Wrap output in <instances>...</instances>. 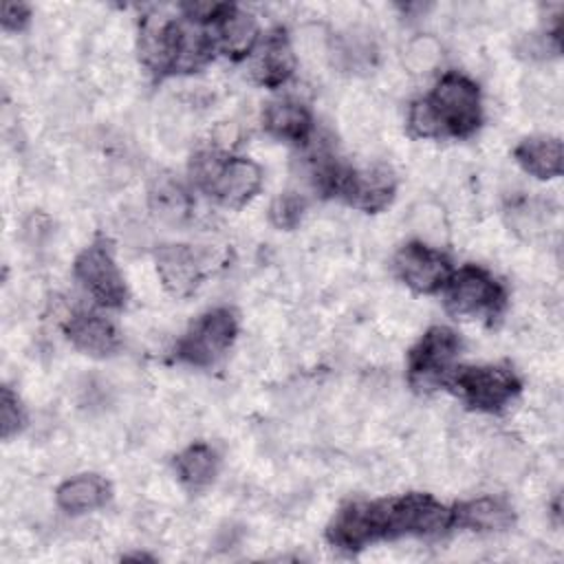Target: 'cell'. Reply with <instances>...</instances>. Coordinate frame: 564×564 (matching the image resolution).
Here are the masks:
<instances>
[{"mask_svg":"<svg viewBox=\"0 0 564 564\" xmlns=\"http://www.w3.org/2000/svg\"><path fill=\"white\" fill-rule=\"evenodd\" d=\"M443 55V48L438 44L436 37L432 35H416L414 40L408 42L405 53H403V64L410 73L421 75V73H430L438 66Z\"/></svg>","mask_w":564,"mask_h":564,"instance_id":"7402d4cb","label":"cell"},{"mask_svg":"<svg viewBox=\"0 0 564 564\" xmlns=\"http://www.w3.org/2000/svg\"><path fill=\"white\" fill-rule=\"evenodd\" d=\"M214 24H216L214 42L227 57L242 59L256 48L258 24L251 13L227 4Z\"/></svg>","mask_w":564,"mask_h":564,"instance_id":"9a60e30c","label":"cell"},{"mask_svg":"<svg viewBox=\"0 0 564 564\" xmlns=\"http://www.w3.org/2000/svg\"><path fill=\"white\" fill-rule=\"evenodd\" d=\"M516 161L535 178H553L562 174V141L557 137H531L513 150Z\"/></svg>","mask_w":564,"mask_h":564,"instance_id":"d6986e66","label":"cell"},{"mask_svg":"<svg viewBox=\"0 0 564 564\" xmlns=\"http://www.w3.org/2000/svg\"><path fill=\"white\" fill-rule=\"evenodd\" d=\"M295 68V53L293 46L282 29H273L264 35L262 44L256 48L251 73L253 77L269 88L284 84Z\"/></svg>","mask_w":564,"mask_h":564,"instance_id":"4fadbf2b","label":"cell"},{"mask_svg":"<svg viewBox=\"0 0 564 564\" xmlns=\"http://www.w3.org/2000/svg\"><path fill=\"white\" fill-rule=\"evenodd\" d=\"M445 302L447 308L460 317H496L505 306V289L485 269L467 264L449 273Z\"/></svg>","mask_w":564,"mask_h":564,"instance_id":"277c9868","label":"cell"},{"mask_svg":"<svg viewBox=\"0 0 564 564\" xmlns=\"http://www.w3.org/2000/svg\"><path fill=\"white\" fill-rule=\"evenodd\" d=\"M238 322L229 308L203 313L176 344V357L192 366L216 364L234 344Z\"/></svg>","mask_w":564,"mask_h":564,"instance_id":"8992f818","label":"cell"},{"mask_svg":"<svg viewBox=\"0 0 564 564\" xmlns=\"http://www.w3.org/2000/svg\"><path fill=\"white\" fill-rule=\"evenodd\" d=\"M264 128L269 134L282 139V141H306L313 128L308 108L291 97L275 99L264 110Z\"/></svg>","mask_w":564,"mask_h":564,"instance_id":"2e32d148","label":"cell"},{"mask_svg":"<svg viewBox=\"0 0 564 564\" xmlns=\"http://www.w3.org/2000/svg\"><path fill=\"white\" fill-rule=\"evenodd\" d=\"M447 383L476 410L498 412L520 392L518 377L500 366H467L449 375Z\"/></svg>","mask_w":564,"mask_h":564,"instance_id":"52a82bcc","label":"cell"},{"mask_svg":"<svg viewBox=\"0 0 564 564\" xmlns=\"http://www.w3.org/2000/svg\"><path fill=\"white\" fill-rule=\"evenodd\" d=\"M454 524V509L427 494L344 505L326 529L330 544L359 551L370 542L401 535H441Z\"/></svg>","mask_w":564,"mask_h":564,"instance_id":"6da1fadb","label":"cell"},{"mask_svg":"<svg viewBox=\"0 0 564 564\" xmlns=\"http://www.w3.org/2000/svg\"><path fill=\"white\" fill-rule=\"evenodd\" d=\"M148 205L156 220L163 225H183L192 216V198L181 181L159 176L148 192Z\"/></svg>","mask_w":564,"mask_h":564,"instance_id":"e0dca14e","label":"cell"},{"mask_svg":"<svg viewBox=\"0 0 564 564\" xmlns=\"http://www.w3.org/2000/svg\"><path fill=\"white\" fill-rule=\"evenodd\" d=\"M394 271L412 291L434 293L445 286L452 267L445 253L423 242H408L394 256Z\"/></svg>","mask_w":564,"mask_h":564,"instance_id":"9c48e42d","label":"cell"},{"mask_svg":"<svg viewBox=\"0 0 564 564\" xmlns=\"http://www.w3.org/2000/svg\"><path fill=\"white\" fill-rule=\"evenodd\" d=\"M22 425H24V410L18 401V394H13L11 388H2V401H0L2 438H11L22 430Z\"/></svg>","mask_w":564,"mask_h":564,"instance_id":"d4e9b609","label":"cell"},{"mask_svg":"<svg viewBox=\"0 0 564 564\" xmlns=\"http://www.w3.org/2000/svg\"><path fill=\"white\" fill-rule=\"evenodd\" d=\"M460 352V337L447 326H432L410 350L408 372L412 388L427 392L447 383Z\"/></svg>","mask_w":564,"mask_h":564,"instance_id":"5b68a950","label":"cell"},{"mask_svg":"<svg viewBox=\"0 0 564 564\" xmlns=\"http://www.w3.org/2000/svg\"><path fill=\"white\" fill-rule=\"evenodd\" d=\"M408 126L412 130V134L416 137H423V139H430V137H443L441 134V126L436 121V115L425 99H416L412 106H410V112H408Z\"/></svg>","mask_w":564,"mask_h":564,"instance_id":"cb8c5ba5","label":"cell"},{"mask_svg":"<svg viewBox=\"0 0 564 564\" xmlns=\"http://www.w3.org/2000/svg\"><path fill=\"white\" fill-rule=\"evenodd\" d=\"M176 474L178 478L192 487V489H200L205 485H209L220 467V458L216 454V449L207 443H194L189 447H185L178 456H176Z\"/></svg>","mask_w":564,"mask_h":564,"instance_id":"44dd1931","label":"cell"},{"mask_svg":"<svg viewBox=\"0 0 564 564\" xmlns=\"http://www.w3.org/2000/svg\"><path fill=\"white\" fill-rule=\"evenodd\" d=\"M110 498V485L97 474H82L57 487L55 500L66 513H88Z\"/></svg>","mask_w":564,"mask_h":564,"instance_id":"ac0fdd59","label":"cell"},{"mask_svg":"<svg viewBox=\"0 0 564 564\" xmlns=\"http://www.w3.org/2000/svg\"><path fill=\"white\" fill-rule=\"evenodd\" d=\"M154 258L159 278L172 295L185 297L196 291L205 271V260L196 249H192L189 245L170 242L161 245Z\"/></svg>","mask_w":564,"mask_h":564,"instance_id":"30bf717a","label":"cell"},{"mask_svg":"<svg viewBox=\"0 0 564 564\" xmlns=\"http://www.w3.org/2000/svg\"><path fill=\"white\" fill-rule=\"evenodd\" d=\"M306 200L295 192H284L273 198L269 207V218L278 229H295L304 216Z\"/></svg>","mask_w":564,"mask_h":564,"instance_id":"603a6c76","label":"cell"},{"mask_svg":"<svg viewBox=\"0 0 564 564\" xmlns=\"http://www.w3.org/2000/svg\"><path fill=\"white\" fill-rule=\"evenodd\" d=\"M513 522V511L500 498H476L454 509V524L474 531H502Z\"/></svg>","mask_w":564,"mask_h":564,"instance_id":"ffe728a7","label":"cell"},{"mask_svg":"<svg viewBox=\"0 0 564 564\" xmlns=\"http://www.w3.org/2000/svg\"><path fill=\"white\" fill-rule=\"evenodd\" d=\"M189 176L198 189L227 207H240L262 185V170L245 156H229L220 150H198L189 161Z\"/></svg>","mask_w":564,"mask_h":564,"instance_id":"7a4b0ae2","label":"cell"},{"mask_svg":"<svg viewBox=\"0 0 564 564\" xmlns=\"http://www.w3.org/2000/svg\"><path fill=\"white\" fill-rule=\"evenodd\" d=\"M181 22L174 18H145L141 26L139 51L143 64L156 75H174Z\"/></svg>","mask_w":564,"mask_h":564,"instance_id":"8fae6325","label":"cell"},{"mask_svg":"<svg viewBox=\"0 0 564 564\" xmlns=\"http://www.w3.org/2000/svg\"><path fill=\"white\" fill-rule=\"evenodd\" d=\"M66 337L75 348L95 357L112 355L121 344L117 326L108 317L90 311L77 313L68 319Z\"/></svg>","mask_w":564,"mask_h":564,"instance_id":"5bb4252c","label":"cell"},{"mask_svg":"<svg viewBox=\"0 0 564 564\" xmlns=\"http://www.w3.org/2000/svg\"><path fill=\"white\" fill-rule=\"evenodd\" d=\"M339 196L364 212H381L394 196V176L383 165L364 172L348 170Z\"/></svg>","mask_w":564,"mask_h":564,"instance_id":"7c38bea8","label":"cell"},{"mask_svg":"<svg viewBox=\"0 0 564 564\" xmlns=\"http://www.w3.org/2000/svg\"><path fill=\"white\" fill-rule=\"evenodd\" d=\"M75 278L104 306H121L126 302V282L106 240H95L86 247L75 264Z\"/></svg>","mask_w":564,"mask_h":564,"instance_id":"ba28073f","label":"cell"},{"mask_svg":"<svg viewBox=\"0 0 564 564\" xmlns=\"http://www.w3.org/2000/svg\"><path fill=\"white\" fill-rule=\"evenodd\" d=\"M29 18H31V9L26 4H22V2H4L2 4V18L0 20H2V26L7 31L24 29Z\"/></svg>","mask_w":564,"mask_h":564,"instance_id":"484cf974","label":"cell"},{"mask_svg":"<svg viewBox=\"0 0 564 564\" xmlns=\"http://www.w3.org/2000/svg\"><path fill=\"white\" fill-rule=\"evenodd\" d=\"M427 101L436 115L441 134L469 137L480 126V90L460 73H445L436 82Z\"/></svg>","mask_w":564,"mask_h":564,"instance_id":"3957f363","label":"cell"}]
</instances>
